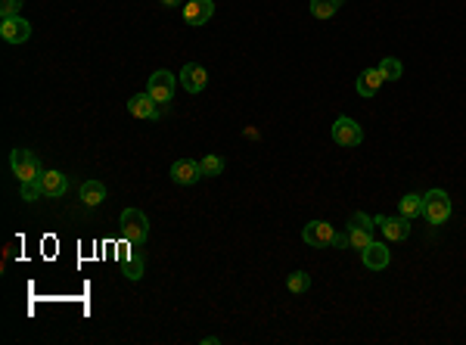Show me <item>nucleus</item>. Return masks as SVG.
<instances>
[{
	"label": "nucleus",
	"instance_id": "4be33fe9",
	"mask_svg": "<svg viewBox=\"0 0 466 345\" xmlns=\"http://www.w3.org/2000/svg\"><path fill=\"white\" fill-rule=\"evenodd\" d=\"M286 286H289V293H308V289H311V277L304 274V270H295V274L286 277Z\"/></svg>",
	"mask_w": 466,
	"mask_h": 345
},
{
	"label": "nucleus",
	"instance_id": "a211bd4d",
	"mask_svg": "<svg viewBox=\"0 0 466 345\" xmlns=\"http://www.w3.org/2000/svg\"><path fill=\"white\" fill-rule=\"evenodd\" d=\"M398 212L404 215V218H410V221H416L423 215V196H416V193H407V196H401V202H398Z\"/></svg>",
	"mask_w": 466,
	"mask_h": 345
},
{
	"label": "nucleus",
	"instance_id": "423d86ee",
	"mask_svg": "<svg viewBox=\"0 0 466 345\" xmlns=\"http://www.w3.org/2000/svg\"><path fill=\"white\" fill-rule=\"evenodd\" d=\"M333 140L339 146H358L360 140H364V131H360V125L354 119L342 115V119L333 121Z\"/></svg>",
	"mask_w": 466,
	"mask_h": 345
},
{
	"label": "nucleus",
	"instance_id": "2eb2a0df",
	"mask_svg": "<svg viewBox=\"0 0 466 345\" xmlns=\"http://www.w3.org/2000/svg\"><path fill=\"white\" fill-rule=\"evenodd\" d=\"M382 72H379V66L376 69H364L358 75V94L360 97H376L379 94V88H382Z\"/></svg>",
	"mask_w": 466,
	"mask_h": 345
},
{
	"label": "nucleus",
	"instance_id": "bb28decb",
	"mask_svg": "<svg viewBox=\"0 0 466 345\" xmlns=\"http://www.w3.org/2000/svg\"><path fill=\"white\" fill-rule=\"evenodd\" d=\"M336 3H339V7H342V3H345V0H336Z\"/></svg>",
	"mask_w": 466,
	"mask_h": 345
},
{
	"label": "nucleus",
	"instance_id": "5701e85b",
	"mask_svg": "<svg viewBox=\"0 0 466 345\" xmlns=\"http://www.w3.org/2000/svg\"><path fill=\"white\" fill-rule=\"evenodd\" d=\"M199 165H202V175L205 177H217L224 171V159L221 156H202V159H199Z\"/></svg>",
	"mask_w": 466,
	"mask_h": 345
},
{
	"label": "nucleus",
	"instance_id": "f03ea898",
	"mask_svg": "<svg viewBox=\"0 0 466 345\" xmlns=\"http://www.w3.org/2000/svg\"><path fill=\"white\" fill-rule=\"evenodd\" d=\"M423 218H426L429 224H445V221L451 218V196H447L445 190H429V193L423 196Z\"/></svg>",
	"mask_w": 466,
	"mask_h": 345
},
{
	"label": "nucleus",
	"instance_id": "f3484780",
	"mask_svg": "<svg viewBox=\"0 0 466 345\" xmlns=\"http://www.w3.org/2000/svg\"><path fill=\"white\" fill-rule=\"evenodd\" d=\"M106 199V187L99 181H84L81 184V202L84 206H99Z\"/></svg>",
	"mask_w": 466,
	"mask_h": 345
},
{
	"label": "nucleus",
	"instance_id": "1a4fd4ad",
	"mask_svg": "<svg viewBox=\"0 0 466 345\" xmlns=\"http://www.w3.org/2000/svg\"><path fill=\"white\" fill-rule=\"evenodd\" d=\"M302 239H304L308 246H314V249H320V246H333L336 227L327 224V221H311V224H304Z\"/></svg>",
	"mask_w": 466,
	"mask_h": 345
},
{
	"label": "nucleus",
	"instance_id": "412c9836",
	"mask_svg": "<svg viewBox=\"0 0 466 345\" xmlns=\"http://www.w3.org/2000/svg\"><path fill=\"white\" fill-rule=\"evenodd\" d=\"M336 10H339L336 0H311V16H317V19H329V16H336Z\"/></svg>",
	"mask_w": 466,
	"mask_h": 345
},
{
	"label": "nucleus",
	"instance_id": "6ab92c4d",
	"mask_svg": "<svg viewBox=\"0 0 466 345\" xmlns=\"http://www.w3.org/2000/svg\"><path fill=\"white\" fill-rule=\"evenodd\" d=\"M345 239H348V246L351 249H367V246L373 243V233L370 230H364V227H354V224H348L345 227Z\"/></svg>",
	"mask_w": 466,
	"mask_h": 345
},
{
	"label": "nucleus",
	"instance_id": "dca6fc26",
	"mask_svg": "<svg viewBox=\"0 0 466 345\" xmlns=\"http://www.w3.org/2000/svg\"><path fill=\"white\" fill-rule=\"evenodd\" d=\"M41 187H43V196H66L68 193V181L62 171H43Z\"/></svg>",
	"mask_w": 466,
	"mask_h": 345
},
{
	"label": "nucleus",
	"instance_id": "6e6552de",
	"mask_svg": "<svg viewBox=\"0 0 466 345\" xmlns=\"http://www.w3.org/2000/svg\"><path fill=\"white\" fill-rule=\"evenodd\" d=\"M373 221L379 224L382 237L391 239V243H401V239L410 237V218H404V215H398V218H389V215H376Z\"/></svg>",
	"mask_w": 466,
	"mask_h": 345
},
{
	"label": "nucleus",
	"instance_id": "ddd939ff",
	"mask_svg": "<svg viewBox=\"0 0 466 345\" xmlns=\"http://www.w3.org/2000/svg\"><path fill=\"white\" fill-rule=\"evenodd\" d=\"M211 16H215V3H211V0H186L184 3L186 26H205Z\"/></svg>",
	"mask_w": 466,
	"mask_h": 345
},
{
	"label": "nucleus",
	"instance_id": "393cba45",
	"mask_svg": "<svg viewBox=\"0 0 466 345\" xmlns=\"http://www.w3.org/2000/svg\"><path fill=\"white\" fill-rule=\"evenodd\" d=\"M348 224H354V227H364V230H370V233H373V227H376V221H373V218H367L364 212H354Z\"/></svg>",
	"mask_w": 466,
	"mask_h": 345
},
{
	"label": "nucleus",
	"instance_id": "9b49d317",
	"mask_svg": "<svg viewBox=\"0 0 466 345\" xmlns=\"http://www.w3.org/2000/svg\"><path fill=\"white\" fill-rule=\"evenodd\" d=\"M0 38L6 44H25L31 38V26L22 19V16H12V19H3L0 22Z\"/></svg>",
	"mask_w": 466,
	"mask_h": 345
},
{
	"label": "nucleus",
	"instance_id": "4468645a",
	"mask_svg": "<svg viewBox=\"0 0 466 345\" xmlns=\"http://www.w3.org/2000/svg\"><path fill=\"white\" fill-rule=\"evenodd\" d=\"M360 258H364V264L370 270H385L391 262V252L385 243H370L367 249H360Z\"/></svg>",
	"mask_w": 466,
	"mask_h": 345
},
{
	"label": "nucleus",
	"instance_id": "0eeeda50",
	"mask_svg": "<svg viewBox=\"0 0 466 345\" xmlns=\"http://www.w3.org/2000/svg\"><path fill=\"white\" fill-rule=\"evenodd\" d=\"M177 81L186 94H202L205 84H208V72H205V66H199V63H186L184 69H180Z\"/></svg>",
	"mask_w": 466,
	"mask_h": 345
},
{
	"label": "nucleus",
	"instance_id": "9d476101",
	"mask_svg": "<svg viewBox=\"0 0 466 345\" xmlns=\"http://www.w3.org/2000/svg\"><path fill=\"white\" fill-rule=\"evenodd\" d=\"M202 165L193 162V159H177V162L171 165V181L180 184V187H193L196 181H202Z\"/></svg>",
	"mask_w": 466,
	"mask_h": 345
},
{
	"label": "nucleus",
	"instance_id": "aec40b11",
	"mask_svg": "<svg viewBox=\"0 0 466 345\" xmlns=\"http://www.w3.org/2000/svg\"><path fill=\"white\" fill-rule=\"evenodd\" d=\"M379 72H382V78H385V81H398V78L404 75V66H401V59L385 57L382 63H379Z\"/></svg>",
	"mask_w": 466,
	"mask_h": 345
},
{
	"label": "nucleus",
	"instance_id": "f8f14e48",
	"mask_svg": "<svg viewBox=\"0 0 466 345\" xmlns=\"http://www.w3.org/2000/svg\"><path fill=\"white\" fill-rule=\"evenodd\" d=\"M128 112L134 115V119H162V109H159V103L153 100L149 94H134L128 100Z\"/></svg>",
	"mask_w": 466,
	"mask_h": 345
},
{
	"label": "nucleus",
	"instance_id": "20e7f679",
	"mask_svg": "<svg viewBox=\"0 0 466 345\" xmlns=\"http://www.w3.org/2000/svg\"><path fill=\"white\" fill-rule=\"evenodd\" d=\"M118 262H122L128 280H140L143 270H146V255H143V249L134 243H128V239L118 246Z\"/></svg>",
	"mask_w": 466,
	"mask_h": 345
},
{
	"label": "nucleus",
	"instance_id": "b1692460",
	"mask_svg": "<svg viewBox=\"0 0 466 345\" xmlns=\"http://www.w3.org/2000/svg\"><path fill=\"white\" fill-rule=\"evenodd\" d=\"M22 3H25V0H0V16H3V19H12V16H19Z\"/></svg>",
	"mask_w": 466,
	"mask_h": 345
},
{
	"label": "nucleus",
	"instance_id": "f257e3e1",
	"mask_svg": "<svg viewBox=\"0 0 466 345\" xmlns=\"http://www.w3.org/2000/svg\"><path fill=\"white\" fill-rule=\"evenodd\" d=\"M149 237V218L140 212V208H124L122 212V239L134 246H143Z\"/></svg>",
	"mask_w": 466,
	"mask_h": 345
},
{
	"label": "nucleus",
	"instance_id": "39448f33",
	"mask_svg": "<svg viewBox=\"0 0 466 345\" xmlns=\"http://www.w3.org/2000/svg\"><path fill=\"white\" fill-rule=\"evenodd\" d=\"M146 94L153 97L159 106H165V103H171L174 97V75L168 69H155L153 75H149V84H146Z\"/></svg>",
	"mask_w": 466,
	"mask_h": 345
},
{
	"label": "nucleus",
	"instance_id": "a878e982",
	"mask_svg": "<svg viewBox=\"0 0 466 345\" xmlns=\"http://www.w3.org/2000/svg\"><path fill=\"white\" fill-rule=\"evenodd\" d=\"M162 3H165V7H174V3H177V0H162Z\"/></svg>",
	"mask_w": 466,
	"mask_h": 345
},
{
	"label": "nucleus",
	"instance_id": "7ed1b4c3",
	"mask_svg": "<svg viewBox=\"0 0 466 345\" xmlns=\"http://www.w3.org/2000/svg\"><path fill=\"white\" fill-rule=\"evenodd\" d=\"M10 165H12V175L19 177V184H31L43 175L41 171V162L31 150H12L10 152Z\"/></svg>",
	"mask_w": 466,
	"mask_h": 345
}]
</instances>
